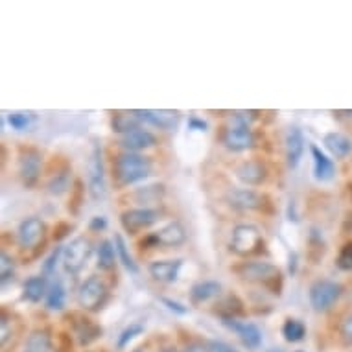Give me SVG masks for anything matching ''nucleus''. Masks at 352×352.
I'll use <instances>...</instances> for the list:
<instances>
[{
	"label": "nucleus",
	"instance_id": "30",
	"mask_svg": "<svg viewBox=\"0 0 352 352\" xmlns=\"http://www.w3.org/2000/svg\"><path fill=\"white\" fill-rule=\"evenodd\" d=\"M283 336L288 343H299L306 336L305 323L299 319H286L283 324Z\"/></svg>",
	"mask_w": 352,
	"mask_h": 352
},
{
	"label": "nucleus",
	"instance_id": "35",
	"mask_svg": "<svg viewBox=\"0 0 352 352\" xmlns=\"http://www.w3.org/2000/svg\"><path fill=\"white\" fill-rule=\"evenodd\" d=\"M338 267L343 272H352V242H346L338 256Z\"/></svg>",
	"mask_w": 352,
	"mask_h": 352
},
{
	"label": "nucleus",
	"instance_id": "38",
	"mask_svg": "<svg viewBox=\"0 0 352 352\" xmlns=\"http://www.w3.org/2000/svg\"><path fill=\"white\" fill-rule=\"evenodd\" d=\"M162 302L172 310V312L175 314H179V316H185L186 312H188V308L186 306H183L181 302H177V300H172V299H168V297H162Z\"/></svg>",
	"mask_w": 352,
	"mask_h": 352
},
{
	"label": "nucleus",
	"instance_id": "37",
	"mask_svg": "<svg viewBox=\"0 0 352 352\" xmlns=\"http://www.w3.org/2000/svg\"><path fill=\"white\" fill-rule=\"evenodd\" d=\"M12 338V329H10V319L4 314L2 316V321H0V341H2V346L6 345L8 340Z\"/></svg>",
	"mask_w": 352,
	"mask_h": 352
},
{
	"label": "nucleus",
	"instance_id": "27",
	"mask_svg": "<svg viewBox=\"0 0 352 352\" xmlns=\"http://www.w3.org/2000/svg\"><path fill=\"white\" fill-rule=\"evenodd\" d=\"M65 299H67V292H65L63 283L56 280L50 286V289H48L47 299H45L47 310H50V312H61L65 308Z\"/></svg>",
	"mask_w": 352,
	"mask_h": 352
},
{
	"label": "nucleus",
	"instance_id": "21",
	"mask_svg": "<svg viewBox=\"0 0 352 352\" xmlns=\"http://www.w3.org/2000/svg\"><path fill=\"white\" fill-rule=\"evenodd\" d=\"M74 334L78 343L81 346H87L102 336V327L89 318H78V321H74Z\"/></svg>",
	"mask_w": 352,
	"mask_h": 352
},
{
	"label": "nucleus",
	"instance_id": "13",
	"mask_svg": "<svg viewBox=\"0 0 352 352\" xmlns=\"http://www.w3.org/2000/svg\"><path fill=\"white\" fill-rule=\"evenodd\" d=\"M221 144L229 151H245L251 150L256 144L253 129L245 126H231L227 127L221 135Z\"/></svg>",
	"mask_w": 352,
	"mask_h": 352
},
{
	"label": "nucleus",
	"instance_id": "20",
	"mask_svg": "<svg viewBox=\"0 0 352 352\" xmlns=\"http://www.w3.org/2000/svg\"><path fill=\"white\" fill-rule=\"evenodd\" d=\"M310 151H312L314 157V177L318 181H323V183L324 181L332 179L336 173V166L334 162H332V159L316 144L310 146Z\"/></svg>",
	"mask_w": 352,
	"mask_h": 352
},
{
	"label": "nucleus",
	"instance_id": "42",
	"mask_svg": "<svg viewBox=\"0 0 352 352\" xmlns=\"http://www.w3.org/2000/svg\"><path fill=\"white\" fill-rule=\"evenodd\" d=\"M188 127L194 129V131H207V122L201 120V118H196V116H192L190 120H188Z\"/></svg>",
	"mask_w": 352,
	"mask_h": 352
},
{
	"label": "nucleus",
	"instance_id": "12",
	"mask_svg": "<svg viewBox=\"0 0 352 352\" xmlns=\"http://www.w3.org/2000/svg\"><path fill=\"white\" fill-rule=\"evenodd\" d=\"M221 324L231 330V332H234L248 349H253L254 351V349H258L262 345V330L254 323L240 321L238 318H221Z\"/></svg>",
	"mask_w": 352,
	"mask_h": 352
},
{
	"label": "nucleus",
	"instance_id": "29",
	"mask_svg": "<svg viewBox=\"0 0 352 352\" xmlns=\"http://www.w3.org/2000/svg\"><path fill=\"white\" fill-rule=\"evenodd\" d=\"M69 170H59L56 172L48 179L47 183V192L48 194H52V196H63L65 192L70 188V175Z\"/></svg>",
	"mask_w": 352,
	"mask_h": 352
},
{
	"label": "nucleus",
	"instance_id": "40",
	"mask_svg": "<svg viewBox=\"0 0 352 352\" xmlns=\"http://www.w3.org/2000/svg\"><path fill=\"white\" fill-rule=\"evenodd\" d=\"M105 227H107V219L104 218V216H94L93 219H91V223H89V229L91 231H104Z\"/></svg>",
	"mask_w": 352,
	"mask_h": 352
},
{
	"label": "nucleus",
	"instance_id": "23",
	"mask_svg": "<svg viewBox=\"0 0 352 352\" xmlns=\"http://www.w3.org/2000/svg\"><path fill=\"white\" fill-rule=\"evenodd\" d=\"M48 280L45 275H37V277H30L23 286V299L28 302H41V299H47L48 294Z\"/></svg>",
	"mask_w": 352,
	"mask_h": 352
},
{
	"label": "nucleus",
	"instance_id": "43",
	"mask_svg": "<svg viewBox=\"0 0 352 352\" xmlns=\"http://www.w3.org/2000/svg\"><path fill=\"white\" fill-rule=\"evenodd\" d=\"M208 345H210L212 352H236V351H232L229 345H226V343H221V341H210Z\"/></svg>",
	"mask_w": 352,
	"mask_h": 352
},
{
	"label": "nucleus",
	"instance_id": "25",
	"mask_svg": "<svg viewBox=\"0 0 352 352\" xmlns=\"http://www.w3.org/2000/svg\"><path fill=\"white\" fill-rule=\"evenodd\" d=\"M140 118L135 115L133 111L131 113H115L113 118H111V127H113V131L122 135H127L135 131V129H140Z\"/></svg>",
	"mask_w": 352,
	"mask_h": 352
},
{
	"label": "nucleus",
	"instance_id": "28",
	"mask_svg": "<svg viewBox=\"0 0 352 352\" xmlns=\"http://www.w3.org/2000/svg\"><path fill=\"white\" fill-rule=\"evenodd\" d=\"M116 260V248L115 242L111 240H102L98 245V267L102 272H111L115 267Z\"/></svg>",
	"mask_w": 352,
	"mask_h": 352
},
{
	"label": "nucleus",
	"instance_id": "7",
	"mask_svg": "<svg viewBox=\"0 0 352 352\" xmlns=\"http://www.w3.org/2000/svg\"><path fill=\"white\" fill-rule=\"evenodd\" d=\"M91 254H93V243H91V240L85 236L74 238L63 251V266L67 273L78 275V273L83 272V267L87 266Z\"/></svg>",
	"mask_w": 352,
	"mask_h": 352
},
{
	"label": "nucleus",
	"instance_id": "47",
	"mask_svg": "<svg viewBox=\"0 0 352 352\" xmlns=\"http://www.w3.org/2000/svg\"><path fill=\"white\" fill-rule=\"evenodd\" d=\"M299 352H300V351H299Z\"/></svg>",
	"mask_w": 352,
	"mask_h": 352
},
{
	"label": "nucleus",
	"instance_id": "1",
	"mask_svg": "<svg viewBox=\"0 0 352 352\" xmlns=\"http://www.w3.org/2000/svg\"><path fill=\"white\" fill-rule=\"evenodd\" d=\"M153 172V162L150 157L140 155V153H120L115 159V177L118 185L129 186L144 181Z\"/></svg>",
	"mask_w": 352,
	"mask_h": 352
},
{
	"label": "nucleus",
	"instance_id": "24",
	"mask_svg": "<svg viewBox=\"0 0 352 352\" xmlns=\"http://www.w3.org/2000/svg\"><path fill=\"white\" fill-rule=\"evenodd\" d=\"M324 148L336 157V159H345L349 153H352L351 139L343 133H327L323 139Z\"/></svg>",
	"mask_w": 352,
	"mask_h": 352
},
{
	"label": "nucleus",
	"instance_id": "46",
	"mask_svg": "<svg viewBox=\"0 0 352 352\" xmlns=\"http://www.w3.org/2000/svg\"><path fill=\"white\" fill-rule=\"evenodd\" d=\"M346 115H349V116H351V115H352V111H346Z\"/></svg>",
	"mask_w": 352,
	"mask_h": 352
},
{
	"label": "nucleus",
	"instance_id": "33",
	"mask_svg": "<svg viewBox=\"0 0 352 352\" xmlns=\"http://www.w3.org/2000/svg\"><path fill=\"white\" fill-rule=\"evenodd\" d=\"M34 120V116L32 113H24V111H15V113H10L8 115V122H10V126L13 129H17V131H24V129H28L30 124Z\"/></svg>",
	"mask_w": 352,
	"mask_h": 352
},
{
	"label": "nucleus",
	"instance_id": "4",
	"mask_svg": "<svg viewBox=\"0 0 352 352\" xmlns=\"http://www.w3.org/2000/svg\"><path fill=\"white\" fill-rule=\"evenodd\" d=\"M262 245H264L262 232L253 223H240L232 229L231 249L238 256H253L260 253Z\"/></svg>",
	"mask_w": 352,
	"mask_h": 352
},
{
	"label": "nucleus",
	"instance_id": "6",
	"mask_svg": "<svg viewBox=\"0 0 352 352\" xmlns=\"http://www.w3.org/2000/svg\"><path fill=\"white\" fill-rule=\"evenodd\" d=\"M341 294H343V288H341L340 283L321 278L310 286L308 299H310V306L316 312H327L340 300Z\"/></svg>",
	"mask_w": 352,
	"mask_h": 352
},
{
	"label": "nucleus",
	"instance_id": "39",
	"mask_svg": "<svg viewBox=\"0 0 352 352\" xmlns=\"http://www.w3.org/2000/svg\"><path fill=\"white\" fill-rule=\"evenodd\" d=\"M341 334H343V338L352 345V314L351 316H346L343 324H341Z\"/></svg>",
	"mask_w": 352,
	"mask_h": 352
},
{
	"label": "nucleus",
	"instance_id": "22",
	"mask_svg": "<svg viewBox=\"0 0 352 352\" xmlns=\"http://www.w3.org/2000/svg\"><path fill=\"white\" fill-rule=\"evenodd\" d=\"M221 294V284L218 280H201L190 288V300L194 305H203L210 299H216Z\"/></svg>",
	"mask_w": 352,
	"mask_h": 352
},
{
	"label": "nucleus",
	"instance_id": "11",
	"mask_svg": "<svg viewBox=\"0 0 352 352\" xmlns=\"http://www.w3.org/2000/svg\"><path fill=\"white\" fill-rule=\"evenodd\" d=\"M227 205L240 212H251V210H262L266 205V196L253 188H232L226 197Z\"/></svg>",
	"mask_w": 352,
	"mask_h": 352
},
{
	"label": "nucleus",
	"instance_id": "32",
	"mask_svg": "<svg viewBox=\"0 0 352 352\" xmlns=\"http://www.w3.org/2000/svg\"><path fill=\"white\" fill-rule=\"evenodd\" d=\"M15 278V264H13V258L6 251L0 253V283H2V288H6L8 283H12Z\"/></svg>",
	"mask_w": 352,
	"mask_h": 352
},
{
	"label": "nucleus",
	"instance_id": "2",
	"mask_svg": "<svg viewBox=\"0 0 352 352\" xmlns=\"http://www.w3.org/2000/svg\"><path fill=\"white\" fill-rule=\"evenodd\" d=\"M234 273L245 283L264 284L266 288H272L273 294H280L283 288V275L277 266L270 262H242L234 267Z\"/></svg>",
	"mask_w": 352,
	"mask_h": 352
},
{
	"label": "nucleus",
	"instance_id": "10",
	"mask_svg": "<svg viewBox=\"0 0 352 352\" xmlns=\"http://www.w3.org/2000/svg\"><path fill=\"white\" fill-rule=\"evenodd\" d=\"M45 234H47V226L37 216L23 219L17 227V242L23 249L37 248L45 240Z\"/></svg>",
	"mask_w": 352,
	"mask_h": 352
},
{
	"label": "nucleus",
	"instance_id": "19",
	"mask_svg": "<svg viewBox=\"0 0 352 352\" xmlns=\"http://www.w3.org/2000/svg\"><path fill=\"white\" fill-rule=\"evenodd\" d=\"M236 177L243 185L258 186L262 185L267 177V168L260 161H243L236 168Z\"/></svg>",
	"mask_w": 352,
	"mask_h": 352
},
{
	"label": "nucleus",
	"instance_id": "44",
	"mask_svg": "<svg viewBox=\"0 0 352 352\" xmlns=\"http://www.w3.org/2000/svg\"><path fill=\"white\" fill-rule=\"evenodd\" d=\"M295 266H297V254H289V273H295Z\"/></svg>",
	"mask_w": 352,
	"mask_h": 352
},
{
	"label": "nucleus",
	"instance_id": "36",
	"mask_svg": "<svg viewBox=\"0 0 352 352\" xmlns=\"http://www.w3.org/2000/svg\"><path fill=\"white\" fill-rule=\"evenodd\" d=\"M63 251H65V249L56 248L52 251V253L48 254V258L45 260V264H43V275H45V277H48V275H52V273L56 272V266H58V260H59V256L63 254Z\"/></svg>",
	"mask_w": 352,
	"mask_h": 352
},
{
	"label": "nucleus",
	"instance_id": "31",
	"mask_svg": "<svg viewBox=\"0 0 352 352\" xmlns=\"http://www.w3.org/2000/svg\"><path fill=\"white\" fill-rule=\"evenodd\" d=\"M115 248H116V256L122 262V266L126 267L129 273H139V266H137V262L133 260L131 253H129V249L126 245V240L120 236V234H115Z\"/></svg>",
	"mask_w": 352,
	"mask_h": 352
},
{
	"label": "nucleus",
	"instance_id": "14",
	"mask_svg": "<svg viewBox=\"0 0 352 352\" xmlns=\"http://www.w3.org/2000/svg\"><path fill=\"white\" fill-rule=\"evenodd\" d=\"M133 113L142 122H148L161 129H173L179 122V111L173 109H137Z\"/></svg>",
	"mask_w": 352,
	"mask_h": 352
},
{
	"label": "nucleus",
	"instance_id": "15",
	"mask_svg": "<svg viewBox=\"0 0 352 352\" xmlns=\"http://www.w3.org/2000/svg\"><path fill=\"white\" fill-rule=\"evenodd\" d=\"M305 135L297 126L288 127L286 139H284V148H286V161L289 168H297L300 164V159L305 155Z\"/></svg>",
	"mask_w": 352,
	"mask_h": 352
},
{
	"label": "nucleus",
	"instance_id": "17",
	"mask_svg": "<svg viewBox=\"0 0 352 352\" xmlns=\"http://www.w3.org/2000/svg\"><path fill=\"white\" fill-rule=\"evenodd\" d=\"M118 144H120V148L129 151V153H139L142 150L153 148L157 144V137L140 127V129H135L131 133L122 135L120 139H118Z\"/></svg>",
	"mask_w": 352,
	"mask_h": 352
},
{
	"label": "nucleus",
	"instance_id": "9",
	"mask_svg": "<svg viewBox=\"0 0 352 352\" xmlns=\"http://www.w3.org/2000/svg\"><path fill=\"white\" fill-rule=\"evenodd\" d=\"M43 155L35 148H21L19 151V175L26 188H32L39 183Z\"/></svg>",
	"mask_w": 352,
	"mask_h": 352
},
{
	"label": "nucleus",
	"instance_id": "18",
	"mask_svg": "<svg viewBox=\"0 0 352 352\" xmlns=\"http://www.w3.org/2000/svg\"><path fill=\"white\" fill-rule=\"evenodd\" d=\"M153 238H155L157 248L159 245H164V248H179L186 242V231L183 223L179 221H170L164 227H161L159 231L153 232Z\"/></svg>",
	"mask_w": 352,
	"mask_h": 352
},
{
	"label": "nucleus",
	"instance_id": "34",
	"mask_svg": "<svg viewBox=\"0 0 352 352\" xmlns=\"http://www.w3.org/2000/svg\"><path fill=\"white\" fill-rule=\"evenodd\" d=\"M142 332H144V327H142L140 323L129 324L126 330H122V334H120V338H118V343H116V346H118L120 351L122 349H126V346L129 345V343H131V341H133L137 336L142 334Z\"/></svg>",
	"mask_w": 352,
	"mask_h": 352
},
{
	"label": "nucleus",
	"instance_id": "5",
	"mask_svg": "<svg viewBox=\"0 0 352 352\" xmlns=\"http://www.w3.org/2000/svg\"><path fill=\"white\" fill-rule=\"evenodd\" d=\"M107 297H109V289L96 275L85 278L78 288V305L87 312H98L107 302Z\"/></svg>",
	"mask_w": 352,
	"mask_h": 352
},
{
	"label": "nucleus",
	"instance_id": "8",
	"mask_svg": "<svg viewBox=\"0 0 352 352\" xmlns=\"http://www.w3.org/2000/svg\"><path fill=\"white\" fill-rule=\"evenodd\" d=\"M161 218V212L155 208L150 207H139L129 208L120 214V223L129 234H137L139 231L150 229L151 226H155Z\"/></svg>",
	"mask_w": 352,
	"mask_h": 352
},
{
	"label": "nucleus",
	"instance_id": "45",
	"mask_svg": "<svg viewBox=\"0 0 352 352\" xmlns=\"http://www.w3.org/2000/svg\"><path fill=\"white\" fill-rule=\"evenodd\" d=\"M267 352H284V351H283V349H270Z\"/></svg>",
	"mask_w": 352,
	"mask_h": 352
},
{
	"label": "nucleus",
	"instance_id": "41",
	"mask_svg": "<svg viewBox=\"0 0 352 352\" xmlns=\"http://www.w3.org/2000/svg\"><path fill=\"white\" fill-rule=\"evenodd\" d=\"M183 352H212L210 345L208 343H201V341H194L190 345L186 346Z\"/></svg>",
	"mask_w": 352,
	"mask_h": 352
},
{
	"label": "nucleus",
	"instance_id": "16",
	"mask_svg": "<svg viewBox=\"0 0 352 352\" xmlns=\"http://www.w3.org/2000/svg\"><path fill=\"white\" fill-rule=\"evenodd\" d=\"M181 267H183V260L172 258V260H155L150 264V275L157 283H175L179 277Z\"/></svg>",
	"mask_w": 352,
	"mask_h": 352
},
{
	"label": "nucleus",
	"instance_id": "26",
	"mask_svg": "<svg viewBox=\"0 0 352 352\" xmlns=\"http://www.w3.org/2000/svg\"><path fill=\"white\" fill-rule=\"evenodd\" d=\"M24 352H54L52 338L47 330H34L26 340Z\"/></svg>",
	"mask_w": 352,
	"mask_h": 352
},
{
	"label": "nucleus",
	"instance_id": "3",
	"mask_svg": "<svg viewBox=\"0 0 352 352\" xmlns=\"http://www.w3.org/2000/svg\"><path fill=\"white\" fill-rule=\"evenodd\" d=\"M87 179H89V194L94 201L104 199L107 194V181H105V164H104V153H102V144L98 140H93V150L89 157V164H87Z\"/></svg>",
	"mask_w": 352,
	"mask_h": 352
}]
</instances>
